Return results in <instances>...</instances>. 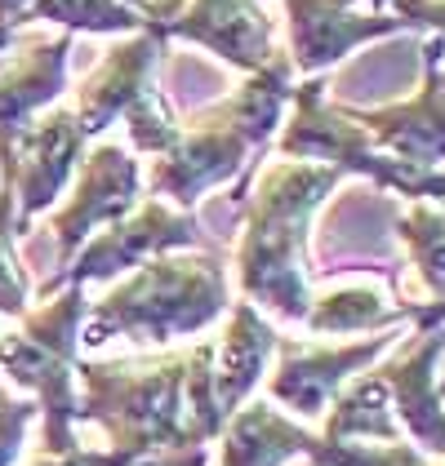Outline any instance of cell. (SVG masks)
Here are the masks:
<instances>
[{"mask_svg": "<svg viewBox=\"0 0 445 466\" xmlns=\"http://www.w3.org/2000/svg\"><path fill=\"white\" fill-rule=\"evenodd\" d=\"M76 422L108 431V466H205L187 422V351L76 364Z\"/></svg>", "mask_w": 445, "mask_h": 466, "instance_id": "cell-1", "label": "cell"}, {"mask_svg": "<svg viewBox=\"0 0 445 466\" xmlns=\"http://www.w3.org/2000/svg\"><path fill=\"white\" fill-rule=\"evenodd\" d=\"M343 182V169L321 160H272L267 169L250 174L241 196L245 227L236 236V285L241 298L263 311L298 320L312 307L307 293V222L330 200Z\"/></svg>", "mask_w": 445, "mask_h": 466, "instance_id": "cell-2", "label": "cell"}, {"mask_svg": "<svg viewBox=\"0 0 445 466\" xmlns=\"http://www.w3.org/2000/svg\"><path fill=\"white\" fill-rule=\"evenodd\" d=\"M232 289L214 253H156L108 289L80 324L85 347L129 338L139 347H170L227 316Z\"/></svg>", "mask_w": 445, "mask_h": 466, "instance_id": "cell-3", "label": "cell"}, {"mask_svg": "<svg viewBox=\"0 0 445 466\" xmlns=\"http://www.w3.org/2000/svg\"><path fill=\"white\" fill-rule=\"evenodd\" d=\"M89 316L85 285L54 289V298L23 311L18 329L0 333V369L14 387L36 400L45 422V453L76 449V364H80V324Z\"/></svg>", "mask_w": 445, "mask_h": 466, "instance_id": "cell-4", "label": "cell"}, {"mask_svg": "<svg viewBox=\"0 0 445 466\" xmlns=\"http://www.w3.org/2000/svg\"><path fill=\"white\" fill-rule=\"evenodd\" d=\"M267 147L254 143V134L241 125V116L214 103V107L196 111L179 120L174 143L160 156H151V196H165L179 209H196L205 200V191L236 182L245 169H259L250 156H263Z\"/></svg>", "mask_w": 445, "mask_h": 466, "instance_id": "cell-5", "label": "cell"}, {"mask_svg": "<svg viewBox=\"0 0 445 466\" xmlns=\"http://www.w3.org/2000/svg\"><path fill=\"white\" fill-rule=\"evenodd\" d=\"M191 245H201V222H196V214L170 205L165 196H143L125 218L98 227L76 249L72 262L63 271H54L49 285H40V298L63 285H89V280L125 276V271H134L139 262H148L156 253L191 249Z\"/></svg>", "mask_w": 445, "mask_h": 466, "instance_id": "cell-6", "label": "cell"}, {"mask_svg": "<svg viewBox=\"0 0 445 466\" xmlns=\"http://www.w3.org/2000/svg\"><path fill=\"white\" fill-rule=\"evenodd\" d=\"M76 187L67 205L54 214V236H58V271L76 258V249L116 218H125L139 200H143V174L139 160L129 156V147L120 143H98L94 151L80 156L76 165Z\"/></svg>", "mask_w": 445, "mask_h": 466, "instance_id": "cell-7", "label": "cell"}, {"mask_svg": "<svg viewBox=\"0 0 445 466\" xmlns=\"http://www.w3.org/2000/svg\"><path fill=\"white\" fill-rule=\"evenodd\" d=\"M85 143L89 134L80 116L58 107L36 116L18 134V143L9 147V156H0V178L14 182V196H18V227H27L63 196V187L72 182L76 165L85 156Z\"/></svg>", "mask_w": 445, "mask_h": 466, "instance_id": "cell-8", "label": "cell"}, {"mask_svg": "<svg viewBox=\"0 0 445 466\" xmlns=\"http://www.w3.org/2000/svg\"><path fill=\"white\" fill-rule=\"evenodd\" d=\"M165 40H191L236 72H263L276 63L285 49L276 40V18L263 9L259 0H191L187 9L151 23Z\"/></svg>", "mask_w": 445, "mask_h": 466, "instance_id": "cell-9", "label": "cell"}, {"mask_svg": "<svg viewBox=\"0 0 445 466\" xmlns=\"http://www.w3.org/2000/svg\"><path fill=\"white\" fill-rule=\"evenodd\" d=\"M397 342L392 329L347 342V347H316V342H276V369L267 373V395L295 409L298 418H321L330 400L352 382L361 369H370Z\"/></svg>", "mask_w": 445, "mask_h": 466, "instance_id": "cell-10", "label": "cell"}, {"mask_svg": "<svg viewBox=\"0 0 445 466\" xmlns=\"http://www.w3.org/2000/svg\"><path fill=\"white\" fill-rule=\"evenodd\" d=\"M374 147H383L388 156L437 169L445 160V36L428 40L423 49V85L409 103H388L374 111H347Z\"/></svg>", "mask_w": 445, "mask_h": 466, "instance_id": "cell-11", "label": "cell"}, {"mask_svg": "<svg viewBox=\"0 0 445 466\" xmlns=\"http://www.w3.org/2000/svg\"><path fill=\"white\" fill-rule=\"evenodd\" d=\"M290 9V63L303 76H321L357 45L392 32H406V18L388 14H357L347 0H285Z\"/></svg>", "mask_w": 445, "mask_h": 466, "instance_id": "cell-12", "label": "cell"}, {"mask_svg": "<svg viewBox=\"0 0 445 466\" xmlns=\"http://www.w3.org/2000/svg\"><path fill=\"white\" fill-rule=\"evenodd\" d=\"M160 54H165V36L156 27H143V32H134L129 40H120L108 58L85 76L72 111L80 116V125H85L89 138L103 134L108 125H116L143 94L156 89Z\"/></svg>", "mask_w": 445, "mask_h": 466, "instance_id": "cell-13", "label": "cell"}, {"mask_svg": "<svg viewBox=\"0 0 445 466\" xmlns=\"http://www.w3.org/2000/svg\"><path fill=\"white\" fill-rule=\"evenodd\" d=\"M445 356V324L437 333H419V342L406 356L383 364V382L392 395V413L401 418V431L428 453V458H445V395L437 387V360Z\"/></svg>", "mask_w": 445, "mask_h": 466, "instance_id": "cell-14", "label": "cell"}, {"mask_svg": "<svg viewBox=\"0 0 445 466\" xmlns=\"http://www.w3.org/2000/svg\"><path fill=\"white\" fill-rule=\"evenodd\" d=\"M67 54H72V32H63L54 40H32L14 58L0 63V156H9L18 134L49 103L63 98V89H67Z\"/></svg>", "mask_w": 445, "mask_h": 466, "instance_id": "cell-15", "label": "cell"}, {"mask_svg": "<svg viewBox=\"0 0 445 466\" xmlns=\"http://www.w3.org/2000/svg\"><path fill=\"white\" fill-rule=\"evenodd\" d=\"M276 329L263 320V311L254 302H232L227 307V333L214 342V404L227 418L245 404V395L259 387V378L267 373V360L276 356Z\"/></svg>", "mask_w": 445, "mask_h": 466, "instance_id": "cell-16", "label": "cell"}, {"mask_svg": "<svg viewBox=\"0 0 445 466\" xmlns=\"http://www.w3.org/2000/svg\"><path fill=\"white\" fill-rule=\"evenodd\" d=\"M222 435V466H285L290 458H307L316 435L295 418L276 413L272 404H245L227 418Z\"/></svg>", "mask_w": 445, "mask_h": 466, "instance_id": "cell-17", "label": "cell"}, {"mask_svg": "<svg viewBox=\"0 0 445 466\" xmlns=\"http://www.w3.org/2000/svg\"><path fill=\"white\" fill-rule=\"evenodd\" d=\"M179 14V0H32L18 18L23 23H63L67 32H94V36H120V32H143L151 23Z\"/></svg>", "mask_w": 445, "mask_h": 466, "instance_id": "cell-18", "label": "cell"}, {"mask_svg": "<svg viewBox=\"0 0 445 466\" xmlns=\"http://www.w3.org/2000/svg\"><path fill=\"white\" fill-rule=\"evenodd\" d=\"M321 440H383V444L401 440V422L392 418V395L378 369L370 378L343 382V391L330 400V422Z\"/></svg>", "mask_w": 445, "mask_h": 466, "instance_id": "cell-19", "label": "cell"}, {"mask_svg": "<svg viewBox=\"0 0 445 466\" xmlns=\"http://www.w3.org/2000/svg\"><path fill=\"white\" fill-rule=\"evenodd\" d=\"M401 320H406V302L388 307V298L366 285L334 289L326 298H312V307L303 316V324L316 338H326V333H383V329H392Z\"/></svg>", "mask_w": 445, "mask_h": 466, "instance_id": "cell-20", "label": "cell"}, {"mask_svg": "<svg viewBox=\"0 0 445 466\" xmlns=\"http://www.w3.org/2000/svg\"><path fill=\"white\" fill-rule=\"evenodd\" d=\"M397 236L409 245V262L428 289V302L445 298V209H437L432 200H414L397 218Z\"/></svg>", "mask_w": 445, "mask_h": 466, "instance_id": "cell-21", "label": "cell"}, {"mask_svg": "<svg viewBox=\"0 0 445 466\" xmlns=\"http://www.w3.org/2000/svg\"><path fill=\"white\" fill-rule=\"evenodd\" d=\"M14 240H18V196L14 182L0 178V316L5 320H18L32 302V285L14 253Z\"/></svg>", "mask_w": 445, "mask_h": 466, "instance_id": "cell-22", "label": "cell"}, {"mask_svg": "<svg viewBox=\"0 0 445 466\" xmlns=\"http://www.w3.org/2000/svg\"><path fill=\"white\" fill-rule=\"evenodd\" d=\"M312 466H432L419 444L392 440V444H361V440H321L307 453Z\"/></svg>", "mask_w": 445, "mask_h": 466, "instance_id": "cell-23", "label": "cell"}, {"mask_svg": "<svg viewBox=\"0 0 445 466\" xmlns=\"http://www.w3.org/2000/svg\"><path fill=\"white\" fill-rule=\"evenodd\" d=\"M40 418L36 400H18L0 387V466H14L23 458V440H27V427Z\"/></svg>", "mask_w": 445, "mask_h": 466, "instance_id": "cell-24", "label": "cell"}, {"mask_svg": "<svg viewBox=\"0 0 445 466\" xmlns=\"http://www.w3.org/2000/svg\"><path fill=\"white\" fill-rule=\"evenodd\" d=\"M392 5H397V14L406 18L409 27L428 23V27H437L445 36V0H392Z\"/></svg>", "mask_w": 445, "mask_h": 466, "instance_id": "cell-25", "label": "cell"}, {"mask_svg": "<svg viewBox=\"0 0 445 466\" xmlns=\"http://www.w3.org/2000/svg\"><path fill=\"white\" fill-rule=\"evenodd\" d=\"M32 466H108V449H67V453H40Z\"/></svg>", "mask_w": 445, "mask_h": 466, "instance_id": "cell-26", "label": "cell"}, {"mask_svg": "<svg viewBox=\"0 0 445 466\" xmlns=\"http://www.w3.org/2000/svg\"><path fill=\"white\" fill-rule=\"evenodd\" d=\"M406 320L419 324V333L445 324V298H437V302H406Z\"/></svg>", "mask_w": 445, "mask_h": 466, "instance_id": "cell-27", "label": "cell"}, {"mask_svg": "<svg viewBox=\"0 0 445 466\" xmlns=\"http://www.w3.org/2000/svg\"><path fill=\"white\" fill-rule=\"evenodd\" d=\"M27 5L32 0H0V49L9 45V36H14V27H18V18H23Z\"/></svg>", "mask_w": 445, "mask_h": 466, "instance_id": "cell-28", "label": "cell"}, {"mask_svg": "<svg viewBox=\"0 0 445 466\" xmlns=\"http://www.w3.org/2000/svg\"><path fill=\"white\" fill-rule=\"evenodd\" d=\"M441 395H445V382H441Z\"/></svg>", "mask_w": 445, "mask_h": 466, "instance_id": "cell-29", "label": "cell"}]
</instances>
